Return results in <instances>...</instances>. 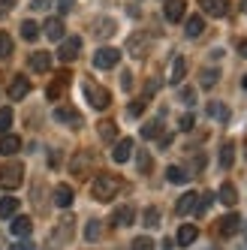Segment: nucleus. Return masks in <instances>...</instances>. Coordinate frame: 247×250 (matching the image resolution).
I'll return each instance as SVG.
<instances>
[{"instance_id": "obj_9", "label": "nucleus", "mask_w": 247, "mask_h": 250, "mask_svg": "<svg viewBox=\"0 0 247 250\" xmlns=\"http://www.w3.org/2000/svg\"><path fill=\"white\" fill-rule=\"evenodd\" d=\"M166 21H181L184 12H187V3L184 0H166Z\"/></svg>"}, {"instance_id": "obj_14", "label": "nucleus", "mask_w": 247, "mask_h": 250, "mask_svg": "<svg viewBox=\"0 0 247 250\" xmlns=\"http://www.w3.org/2000/svg\"><path fill=\"white\" fill-rule=\"evenodd\" d=\"M19 151H21V139L19 136H3V139H0V154H3V157H12Z\"/></svg>"}, {"instance_id": "obj_28", "label": "nucleus", "mask_w": 247, "mask_h": 250, "mask_svg": "<svg viewBox=\"0 0 247 250\" xmlns=\"http://www.w3.org/2000/svg\"><path fill=\"white\" fill-rule=\"evenodd\" d=\"M100 232H103V223L94 217V220H87V226H84V238L87 241H97L100 238Z\"/></svg>"}, {"instance_id": "obj_21", "label": "nucleus", "mask_w": 247, "mask_h": 250, "mask_svg": "<svg viewBox=\"0 0 247 250\" xmlns=\"http://www.w3.org/2000/svg\"><path fill=\"white\" fill-rule=\"evenodd\" d=\"M184 76H187V61H184V58H175L172 73H169V82H172V84H181Z\"/></svg>"}, {"instance_id": "obj_24", "label": "nucleus", "mask_w": 247, "mask_h": 250, "mask_svg": "<svg viewBox=\"0 0 247 250\" xmlns=\"http://www.w3.org/2000/svg\"><path fill=\"white\" fill-rule=\"evenodd\" d=\"M217 196H220V202H223V205H235V202H238L235 184H229V181H226V184H220V193H217Z\"/></svg>"}, {"instance_id": "obj_5", "label": "nucleus", "mask_w": 247, "mask_h": 250, "mask_svg": "<svg viewBox=\"0 0 247 250\" xmlns=\"http://www.w3.org/2000/svg\"><path fill=\"white\" fill-rule=\"evenodd\" d=\"M55 121L66 124V127H79V124H82V115L73 109V105H58V109H55Z\"/></svg>"}, {"instance_id": "obj_17", "label": "nucleus", "mask_w": 247, "mask_h": 250, "mask_svg": "<svg viewBox=\"0 0 247 250\" xmlns=\"http://www.w3.org/2000/svg\"><path fill=\"white\" fill-rule=\"evenodd\" d=\"M133 220H136V214H133L130 205H121V208L112 214V223H115V226H130Z\"/></svg>"}, {"instance_id": "obj_22", "label": "nucleus", "mask_w": 247, "mask_h": 250, "mask_svg": "<svg viewBox=\"0 0 247 250\" xmlns=\"http://www.w3.org/2000/svg\"><path fill=\"white\" fill-rule=\"evenodd\" d=\"M232 163H235V145L226 142V145L220 148V169H232Z\"/></svg>"}, {"instance_id": "obj_39", "label": "nucleus", "mask_w": 247, "mask_h": 250, "mask_svg": "<svg viewBox=\"0 0 247 250\" xmlns=\"http://www.w3.org/2000/svg\"><path fill=\"white\" fill-rule=\"evenodd\" d=\"M202 84H205V87L217 84V69H205V73H202Z\"/></svg>"}, {"instance_id": "obj_6", "label": "nucleus", "mask_w": 247, "mask_h": 250, "mask_svg": "<svg viewBox=\"0 0 247 250\" xmlns=\"http://www.w3.org/2000/svg\"><path fill=\"white\" fill-rule=\"evenodd\" d=\"M79 48H82V40H79V37H69V40L61 42V51H58V55H61L63 63H69V61L79 58Z\"/></svg>"}, {"instance_id": "obj_30", "label": "nucleus", "mask_w": 247, "mask_h": 250, "mask_svg": "<svg viewBox=\"0 0 247 250\" xmlns=\"http://www.w3.org/2000/svg\"><path fill=\"white\" fill-rule=\"evenodd\" d=\"M136 163H139V172L148 175V172H151V154L142 148V151H139V157H136Z\"/></svg>"}, {"instance_id": "obj_16", "label": "nucleus", "mask_w": 247, "mask_h": 250, "mask_svg": "<svg viewBox=\"0 0 247 250\" xmlns=\"http://www.w3.org/2000/svg\"><path fill=\"white\" fill-rule=\"evenodd\" d=\"M9 220H12V223H9V229H12V235H19V238L30 235V229H33L30 217H9Z\"/></svg>"}, {"instance_id": "obj_15", "label": "nucleus", "mask_w": 247, "mask_h": 250, "mask_svg": "<svg viewBox=\"0 0 247 250\" xmlns=\"http://www.w3.org/2000/svg\"><path fill=\"white\" fill-rule=\"evenodd\" d=\"M66 84H69V73H61L55 82L48 84V91H45V94H48V100H58V97L66 91Z\"/></svg>"}, {"instance_id": "obj_35", "label": "nucleus", "mask_w": 247, "mask_h": 250, "mask_svg": "<svg viewBox=\"0 0 247 250\" xmlns=\"http://www.w3.org/2000/svg\"><path fill=\"white\" fill-rule=\"evenodd\" d=\"M130 250H154V241L148 235H139V238H133V247Z\"/></svg>"}, {"instance_id": "obj_2", "label": "nucleus", "mask_w": 247, "mask_h": 250, "mask_svg": "<svg viewBox=\"0 0 247 250\" xmlns=\"http://www.w3.org/2000/svg\"><path fill=\"white\" fill-rule=\"evenodd\" d=\"M21 178H24V166L21 163L0 166V187H3V190H15V187L21 184Z\"/></svg>"}, {"instance_id": "obj_1", "label": "nucleus", "mask_w": 247, "mask_h": 250, "mask_svg": "<svg viewBox=\"0 0 247 250\" xmlns=\"http://www.w3.org/2000/svg\"><path fill=\"white\" fill-rule=\"evenodd\" d=\"M118 190H121V181H118L115 175H100L97 181H94V196H97L100 202H109Z\"/></svg>"}, {"instance_id": "obj_34", "label": "nucleus", "mask_w": 247, "mask_h": 250, "mask_svg": "<svg viewBox=\"0 0 247 250\" xmlns=\"http://www.w3.org/2000/svg\"><path fill=\"white\" fill-rule=\"evenodd\" d=\"M12 109H0V133H6L9 127H12Z\"/></svg>"}, {"instance_id": "obj_37", "label": "nucleus", "mask_w": 247, "mask_h": 250, "mask_svg": "<svg viewBox=\"0 0 247 250\" xmlns=\"http://www.w3.org/2000/svg\"><path fill=\"white\" fill-rule=\"evenodd\" d=\"M211 202H214V193H205V196H202V199L196 202V211H199V214H205V211L211 208Z\"/></svg>"}, {"instance_id": "obj_11", "label": "nucleus", "mask_w": 247, "mask_h": 250, "mask_svg": "<svg viewBox=\"0 0 247 250\" xmlns=\"http://www.w3.org/2000/svg\"><path fill=\"white\" fill-rule=\"evenodd\" d=\"M130 154H133V139H121L115 145V151H112V160L115 163H127Z\"/></svg>"}, {"instance_id": "obj_27", "label": "nucleus", "mask_w": 247, "mask_h": 250, "mask_svg": "<svg viewBox=\"0 0 247 250\" xmlns=\"http://www.w3.org/2000/svg\"><path fill=\"white\" fill-rule=\"evenodd\" d=\"M100 139H105V142H115L118 139V127H115L112 121H103L100 124Z\"/></svg>"}, {"instance_id": "obj_20", "label": "nucleus", "mask_w": 247, "mask_h": 250, "mask_svg": "<svg viewBox=\"0 0 247 250\" xmlns=\"http://www.w3.org/2000/svg\"><path fill=\"white\" fill-rule=\"evenodd\" d=\"M55 205H58V208H69V205H73V187L61 184V187L55 190Z\"/></svg>"}, {"instance_id": "obj_41", "label": "nucleus", "mask_w": 247, "mask_h": 250, "mask_svg": "<svg viewBox=\"0 0 247 250\" xmlns=\"http://www.w3.org/2000/svg\"><path fill=\"white\" fill-rule=\"evenodd\" d=\"M127 112H130L133 118H139V115L145 112V100H142V103H130V109H127Z\"/></svg>"}, {"instance_id": "obj_33", "label": "nucleus", "mask_w": 247, "mask_h": 250, "mask_svg": "<svg viewBox=\"0 0 247 250\" xmlns=\"http://www.w3.org/2000/svg\"><path fill=\"white\" fill-rule=\"evenodd\" d=\"M9 51H12V37L0 30V58H9Z\"/></svg>"}, {"instance_id": "obj_31", "label": "nucleus", "mask_w": 247, "mask_h": 250, "mask_svg": "<svg viewBox=\"0 0 247 250\" xmlns=\"http://www.w3.org/2000/svg\"><path fill=\"white\" fill-rule=\"evenodd\" d=\"M160 130H163V121H151V124H145V127H142V139H154Z\"/></svg>"}, {"instance_id": "obj_46", "label": "nucleus", "mask_w": 247, "mask_h": 250, "mask_svg": "<svg viewBox=\"0 0 247 250\" xmlns=\"http://www.w3.org/2000/svg\"><path fill=\"white\" fill-rule=\"evenodd\" d=\"M157 87H160V82H148V87H145V97H151Z\"/></svg>"}, {"instance_id": "obj_49", "label": "nucleus", "mask_w": 247, "mask_h": 250, "mask_svg": "<svg viewBox=\"0 0 247 250\" xmlns=\"http://www.w3.org/2000/svg\"><path fill=\"white\" fill-rule=\"evenodd\" d=\"M244 9H247V3H244Z\"/></svg>"}, {"instance_id": "obj_32", "label": "nucleus", "mask_w": 247, "mask_h": 250, "mask_svg": "<svg viewBox=\"0 0 247 250\" xmlns=\"http://www.w3.org/2000/svg\"><path fill=\"white\" fill-rule=\"evenodd\" d=\"M208 115H214L220 121H229V109H226V105H220V103H211L208 105Z\"/></svg>"}, {"instance_id": "obj_26", "label": "nucleus", "mask_w": 247, "mask_h": 250, "mask_svg": "<svg viewBox=\"0 0 247 250\" xmlns=\"http://www.w3.org/2000/svg\"><path fill=\"white\" fill-rule=\"evenodd\" d=\"M15 211H19V199H15V196H6V199H0V217H12Z\"/></svg>"}, {"instance_id": "obj_43", "label": "nucleus", "mask_w": 247, "mask_h": 250, "mask_svg": "<svg viewBox=\"0 0 247 250\" xmlns=\"http://www.w3.org/2000/svg\"><path fill=\"white\" fill-rule=\"evenodd\" d=\"M15 6V0H0V15H3V12H9Z\"/></svg>"}, {"instance_id": "obj_47", "label": "nucleus", "mask_w": 247, "mask_h": 250, "mask_svg": "<svg viewBox=\"0 0 247 250\" xmlns=\"http://www.w3.org/2000/svg\"><path fill=\"white\" fill-rule=\"evenodd\" d=\"M238 51H241V58H247V40H241V45H238Z\"/></svg>"}, {"instance_id": "obj_13", "label": "nucleus", "mask_w": 247, "mask_h": 250, "mask_svg": "<svg viewBox=\"0 0 247 250\" xmlns=\"http://www.w3.org/2000/svg\"><path fill=\"white\" fill-rule=\"evenodd\" d=\"M238 226H241V217H238V214H226L217 229H220V235L229 238V235H235V232H238Z\"/></svg>"}, {"instance_id": "obj_23", "label": "nucleus", "mask_w": 247, "mask_h": 250, "mask_svg": "<svg viewBox=\"0 0 247 250\" xmlns=\"http://www.w3.org/2000/svg\"><path fill=\"white\" fill-rule=\"evenodd\" d=\"M166 178H169L172 184H187V181H190V172L181 169V166H169V169H166Z\"/></svg>"}, {"instance_id": "obj_42", "label": "nucleus", "mask_w": 247, "mask_h": 250, "mask_svg": "<svg viewBox=\"0 0 247 250\" xmlns=\"http://www.w3.org/2000/svg\"><path fill=\"white\" fill-rule=\"evenodd\" d=\"M193 124H196V118H193V115H184V118L178 121V127H181V130H193Z\"/></svg>"}, {"instance_id": "obj_48", "label": "nucleus", "mask_w": 247, "mask_h": 250, "mask_svg": "<svg viewBox=\"0 0 247 250\" xmlns=\"http://www.w3.org/2000/svg\"><path fill=\"white\" fill-rule=\"evenodd\" d=\"M241 84H244V91H247V76H244V82H241Z\"/></svg>"}, {"instance_id": "obj_10", "label": "nucleus", "mask_w": 247, "mask_h": 250, "mask_svg": "<svg viewBox=\"0 0 247 250\" xmlns=\"http://www.w3.org/2000/svg\"><path fill=\"white\" fill-rule=\"evenodd\" d=\"M199 238V229L196 226H190V223H184L181 229H178V235H175V244H181V247H190L193 241Z\"/></svg>"}, {"instance_id": "obj_7", "label": "nucleus", "mask_w": 247, "mask_h": 250, "mask_svg": "<svg viewBox=\"0 0 247 250\" xmlns=\"http://www.w3.org/2000/svg\"><path fill=\"white\" fill-rule=\"evenodd\" d=\"M199 6L205 9V15H214V19H220V15L229 12V0H199Z\"/></svg>"}, {"instance_id": "obj_18", "label": "nucleus", "mask_w": 247, "mask_h": 250, "mask_svg": "<svg viewBox=\"0 0 247 250\" xmlns=\"http://www.w3.org/2000/svg\"><path fill=\"white\" fill-rule=\"evenodd\" d=\"M45 37H48L51 42H61V40H63V21H61V19H48V21H45Z\"/></svg>"}, {"instance_id": "obj_8", "label": "nucleus", "mask_w": 247, "mask_h": 250, "mask_svg": "<svg viewBox=\"0 0 247 250\" xmlns=\"http://www.w3.org/2000/svg\"><path fill=\"white\" fill-rule=\"evenodd\" d=\"M30 94V82L24 79V76H15L12 82H9V97L12 100H24Z\"/></svg>"}, {"instance_id": "obj_4", "label": "nucleus", "mask_w": 247, "mask_h": 250, "mask_svg": "<svg viewBox=\"0 0 247 250\" xmlns=\"http://www.w3.org/2000/svg\"><path fill=\"white\" fill-rule=\"evenodd\" d=\"M118 61H121V51L118 48H100L97 55H94V66L97 69H112V66H118Z\"/></svg>"}, {"instance_id": "obj_3", "label": "nucleus", "mask_w": 247, "mask_h": 250, "mask_svg": "<svg viewBox=\"0 0 247 250\" xmlns=\"http://www.w3.org/2000/svg\"><path fill=\"white\" fill-rule=\"evenodd\" d=\"M84 97H87V103H91L94 109H100V112L112 105L109 91H105V87H100V84H94V82H84Z\"/></svg>"}, {"instance_id": "obj_36", "label": "nucleus", "mask_w": 247, "mask_h": 250, "mask_svg": "<svg viewBox=\"0 0 247 250\" xmlns=\"http://www.w3.org/2000/svg\"><path fill=\"white\" fill-rule=\"evenodd\" d=\"M157 223H160V211H157V208H145V226H157Z\"/></svg>"}, {"instance_id": "obj_12", "label": "nucleus", "mask_w": 247, "mask_h": 250, "mask_svg": "<svg viewBox=\"0 0 247 250\" xmlns=\"http://www.w3.org/2000/svg\"><path fill=\"white\" fill-rule=\"evenodd\" d=\"M196 202H199V196H196V193H184L181 199H178V205H175V211H178L181 217H187V214L196 211Z\"/></svg>"}, {"instance_id": "obj_25", "label": "nucleus", "mask_w": 247, "mask_h": 250, "mask_svg": "<svg viewBox=\"0 0 247 250\" xmlns=\"http://www.w3.org/2000/svg\"><path fill=\"white\" fill-rule=\"evenodd\" d=\"M187 37H199V33L205 30V21H202V15H190V19H187Z\"/></svg>"}, {"instance_id": "obj_44", "label": "nucleus", "mask_w": 247, "mask_h": 250, "mask_svg": "<svg viewBox=\"0 0 247 250\" xmlns=\"http://www.w3.org/2000/svg\"><path fill=\"white\" fill-rule=\"evenodd\" d=\"M12 250H33V244H30V241H15Z\"/></svg>"}, {"instance_id": "obj_45", "label": "nucleus", "mask_w": 247, "mask_h": 250, "mask_svg": "<svg viewBox=\"0 0 247 250\" xmlns=\"http://www.w3.org/2000/svg\"><path fill=\"white\" fill-rule=\"evenodd\" d=\"M58 9L61 12H69V9H73V0H58Z\"/></svg>"}, {"instance_id": "obj_38", "label": "nucleus", "mask_w": 247, "mask_h": 250, "mask_svg": "<svg viewBox=\"0 0 247 250\" xmlns=\"http://www.w3.org/2000/svg\"><path fill=\"white\" fill-rule=\"evenodd\" d=\"M87 160H91V157H87V154H79V157L73 160V172H76V175H82V172H84V166H87Z\"/></svg>"}, {"instance_id": "obj_40", "label": "nucleus", "mask_w": 247, "mask_h": 250, "mask_svg": "<svg viewBox=\"0 0 247 250\" xmlns=\"http://www.w3.org/2000/svg\"><path fill=\"white\" fill-rule=\"evenodd\" d=\"M181 100H184L187 105H193V103H196V91H193V87H184V91H181Z\"/></svg>"}, {"instance_id": "obj_29", "label": "nucleus", "mask_w": 247, "mask_h": 250, "mask_svg": "<svg viewBox=\"0 0 247 250\" xmlns=\"http://www.w3.org/2000/svg\"><path fill=\"white\" fill-rule=\"evenodd\" d=\"M37 33H40V24H37V21H21V37H24V40L33 42V40H37Z\"/></svg>"}, {"instance_id": "obj_19", "label": "nucleus", "mask_w": 247, "mask_h": 250, "mask_svg": "<svg viewBox=\"0 0 247 250\" xmlns=\"http://www.w3.org/2000/svg\"><path fill=\"white\" fill-rule=\"evenodd\" d=\"M48 66H51V58L45 55V51L30 55V69H33V73H48Z\"/></svg>"}]
</instances>
